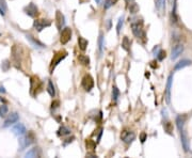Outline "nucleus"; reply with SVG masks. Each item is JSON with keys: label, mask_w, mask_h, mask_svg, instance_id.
Segmentation results:
<instances>
[{"label": "nucleus", "mask_w": 192, "mask_h": 158, "mask_svg": "<svg viewBox=\"0 0 192 158\" xmlns=\"http://www.w3.org/2000/svg\"><path fill=\"white\" fill-rule=\"evenodd\" d=\"M119 96V89L116 87H113L112 88V98H113V101H118Z\"/></svg>", "instance_id": "nucleus-29"}, {"label": "nucleus", "mask_w": 192, "mask_h": 158, "mask_svg": "<svg viewBox=\"0 0 192 158\" xmlns=\"http://www.w3.org/2000/svg\"><path fill=\"white\" fill-rule=\"evenodd\" d=\"M111 29V19H108L107 21V30H110Z\"/></svg>", "instance_id": "nucleus-40"}, {"label": "nucleus", "mask_w": 192, "mask_h": 158, "mask_svg": "<svg viewBox=\"0 0 192 158\" xmlns=\"http://www.w3.org/2000/svg\"><path fill=\"white\" fill-rule=\"evenodd\" d=\"M123 24H124V17H119V22H118V25H116V33L119 34V32H121V29L122 27H123Z\"/></svg>", "instance_id": "nucleus-31"}, {"label": "nucleus", "mask_w": 192, "mask_h": 158, "mask_svg": "<svg viewBox=\"0 0 192 158\" xmlns=\"http://www.w3.org/2000/svg\"><path fill=\"white\" fill-rule=\"evenodd\" d=\"M156 9L158 10V11L162 12L164 10V7H166V0H156Z\"/></svg>", "instance_id": "nucleus-26"}, {"label": "nucleus", "mask_w": 192, "mask_h": 158, "mask_svg": "<svg viewBox=\"0 0 192 158\" xmlns=\"http://www.w3.org/2000/svg\"><path fill=\"white\" fill-rule=\"evenodd\" d=\"M172 21L174 22V24L177 22V15H176V4H174L173 11H172Z\"/></svg>", "instance_id": "nucleus-35"}, {"label": "nucleus", "mask_w": 192, "mask_h": 158, "mask_svg": "<svg viewBox=\"0 0 192 158\" xmlns=\"http://www.w3.org/2000/svg\"><path fill=\"white\" fill-rule=\"evenodd\" d=\"M26 157H29V158H34V157H40L41 156V152H40V149L39 147H33L31 149L30 151H28L25 155Z\"/></svg>", "instance_id": "nucleus-17"}, {"label": "nucleus", "mask_w": 192, "mask_h": 158, "mask_svg": "<svg viewBox=\"0 0 192 158\" xmlns=\"http://www.w3.org/2000/svg\"><path fill=\"white\" fill-rule=\"evenodd\" d=\"M71 134V130H69L67 127L65 126H62L59 128V132H58V135L59 136H66V135H69Z\"/></svg>", "instance_id": "nucleus-27"}, {"label": "nucleus", "mask_w": 192, "mask_h": 158, "mask_svg": "<svg viewBox=\"0 0 192 158\" xmlns=\"http://www.w3.org/2000/svg\"><path fill=\"white\" fill-rule=\"evenodd\" d=\"M60 106V102L59 101H54L51 103V110H54L57 109Z\"/></svg>", "instance_id": "nucleus-37"}, {"label": "nucleus", "mask_w": 192, "mask_h": 158, "mask_svg": "<svg viewBox=\"0 0 192 158\" xmlns=\"http://www.w3.org/2000/svg\"><path fill=\"white\" fill-rule=\"evenodd\" d=\"M164 58H166V51L160 50V51L158 52V55H157V59H158L159 61H162Z\"/></svg>", "instance_id": "nucleus-36"}, {"label": "nucleus", "mask_w": 192, "mask_h": 158, "mask_svg": "<svg viewBox=\"0 0 192 158\" xmlns=\"http://www.w3.org/2000/svg\"><path fill=\"white\" fill-rule=\"evenodd\" d=\"M118 2V0H105V4H104V9L105 10H108Z\"/></svg>", "instance_id": "nucleus-28"}, {"label": "nucleus", "mask_w": 192, "mask_h": 158, "mask_svg": "<svg viewBox=\"0 0 192 158\" xmlns=\"http://www.w3.org/2000/svg\"><path fill=\"white\" fill-rule=\"evenodd\" d=\"M78 61L80 62L82 65H84V66H89V65H90L89 57L84 56V55H79V56H78Z\"/></svg>", "instance_id": "nucleus-24"}, {"label": "nucleus", "mask_w": 192, "mask_h": 158, "mask_svg": "<svg viewBox=\"0 0 192 158\" xmlns=\"http://www.w3.org/2000/svg\"><path fill=\"white\" fill-rule=\"evenodd\" d=\"M128 1H133V0H128Z\"/></svg>", "instance_id": "nucleus-44"}, {"label": "nucleus", "mask_w": 192, "mask_h": 158, "mask_svg": "<svg viewBox=\"0 0 192 158\" xmlns=\"http://www.w3.org/2000/svg\"><path fill=\"white\" fill-rule=\"evenodd\" d=\"M66 57H67V51L65 50L57 51L56 54L54 55V58H52V60L50 62V66H49V71H50V73H54V69L57 67V65H58L62 60L65 59Z\"/></svg>", "instance_id": "nucleus-1"}, {"label": "nucleus", "mask_w": 192, "mask_h": 158, "mask_svg": "<svg viewBox=\"0 0 192 158\" xmlns=\"http://www.w3.org/2000/svg\"><path fill=\"white\" fill-rule=\"evenodd\" d=\"M10 66H11V63H10L9 60H4V61L2 62V64H1V69H2V71H3V72L9 71Z\"/></svg>", "instance_id": "nucleus-32"}, {"label": "nucleus", "mask_w": 192, "mask_h": 158, "mask_svg": "<svg viewBox=\"0 0 192 158\" xmlns=\"http://www.w3.org/2000/svg\"><path fill=\"white\" fill-rule=\"evenodd\" d=\"M7 111H9V109H7V105H1L0 106V117H6L7 114Z\"/></svg>", "instance_id": "nucleus-34"}, {"label": "nucleus", "mask_w": 192, "mask_h": 158, "mask_svg": "<svg viewBox=\"0 0 192 158\" xmlns=\"http://www.w3.org/2000/svg\"><path fill=\"white\" fill-rule=\"evenodd\" d=\"M64 24H65V18H64V15L62 14V12L57 11L56 12V26L58 28L59 31H61L63 28Z\"/></svg>", "instance_id": "nucleus-11"}, {"label": "nucleus", "mask_w": 192, "mask_h": 158, "mask_svg": "<svg viewBox=\"0 0 192 158\" xmlns=\"http://www.w3.org/2000/svg\"><path fill=\"white\" fill-rule=\"evenodd\" d=\"M172 79H173V75H170L166 81V103H170L171 101V87H172Z\"/></svg>", "instance_id": "nucleus-15"}, {"label": "nucleus", "mask_w": 192, "mask_h": 158, "mask_svg": "<svg viewBox=\"0 0 192 158\" xmlns=\"http://www.w3.org/2000/svg\"><path fill=\"white\" fill-rule=\"evenodd\" d=\"M0 93H6V90L3 87H0Z\"/></svg>", "instance_id": "nucleus-41"}, {"label": "nucleus", "mask_w": 192, "mask_h": 158, "mask_svg": "<svg viewBox=\"0 0 192 158\" xmlns=\"http://www.w3.org/2000/svg\"><path fill=\"white\" fill-rule=\"evenodd\" d=\"M34 141V135L32 132H29L27 136L22 137L21 140H19V144H21V150H24L26 147H28L30 144L33 143Z\"/></svg>", "instance_id": "nucleus-5"}, {"label": "nucleus", "mask_w": 192, "mask_h": 158, "mask_svg": "<svg viewBox=\"0 0 192 158\" xmlns=\"http://www.w3.org/2000/svg\"><path fill=\"white\" fill-rule=\"evenodd\" d=\"M121 138H122V140H123V141L125 142V143L130 144L131 142H133V140L136 139V135H134L133 132L124 130V132H122V135H121Z\"/></svg>", "instance_id": "nucleus-9"}, {"label": "nucleus", "mask_w": 192, "mask_h": 158, "mask_svg": "<svg viewBox=\"0 0 192 158\" xmlns=\"http://www.w3.org/2000/svg\"><path fill=\"white\" fill-rule=\"evenodd\" d=\"M0 102H6V101H4L3 98H1V97H0Z\"/></svg>", "instance_id": "nucleus-43"}, {"label": "nucleus", "mask_w": 192, "mask_h": 158, "mask_svg": "<svg viewBox=\"0 0 192 158\" xmlns=\"http://www.w3.org/2000/svg\"><path fill=\"white\" fill-rule=\"evenodd\" d=\"M129 12L133 14H136L137 12H139V6L137 3H130V6H129Z\"/></svg>", "instance_id": "nucleus-30"}, {"label": "nucleus", "mask_w": 192, "mask_h": 158, "mask_svg": "<svg viewBox=\"0 0 192 158\" xmlns=\"http://www.w3.org/2000/svg\"><path fill=\"white\" fill-rule=\"evenodd\" d=\"M98 46H99V51L103 52L104 49H105V42H104V36H99V39H98Z\"/></svg>", "instance_id": "nucleus-33"}, {"label": "nucleus", "mask_w": 192, "mask_h": 158, "mask_svg": "<svg viewBox=\"0 0 192 158\" xmlns=\"http://www.w3.org/2000/svg\"><path fill=\"white\" fill-rule=\"evenodd\" d=\"M95 1H96V3H101V0H95Z\"/></svg>", "instance_id": "nucleus-42"}, {"label": "nucleus", "mask_w": 192, "mask_h": 158, "mask_svg": "<svg viewBox=\"0 0 192 158\" xmlns=\"http://www.w3.org/2000/svg\"><path fill=\"white\" fill-rule=\"evenodd\" d=\"M49 26H51V22L48 21V19H35L33 22V27L39 32H41L43 29L47 28Z\"/></svg>", "instance_id": "nucleus-6"}, {"label": "nucleus", "mask_w": 192, "mask_h": 158, "mask_svg": "<svg viewBox=\"0 0 192 158\" xmlns=\"http://www.w3.org/2000/svg\"><path fill=\"white\" fill-rule=\"evenodd\" d=\"M122 48L126 51H129L130 50V41L127 36H124L123 41H122Z\"/></svg>", "instance_id": "nucleus-23"}, {"label": "nucleus", "mask_w": 192, "mask_h": 158, "mask_svg": "<svg viewBox=\"0 0 192 158\" xmlns=\"http://www.w3.org/2000/svg\"><path fill=\"white\" fill-rule=\"evenodd\" d=\"M179 134H180V142L181 145L184 147V151L185 152H189L190 150V143H189V139H188V135H187L185 129H180L179 130Z\"/></svg>", "instance_id": "nucleus-7"}, {"label": "nucleus", "mask_w": 192, "mask_h": 158, "mask_svg": "<svg viewBox=\"0 0 192 158\" xmlns=\"http://www.w3.org/2000/svg\"><path fill=\"white\" fill-rule=\"evenodd\" d=\"M192 64V62H191V60H181V61H179L178 63H176L175 64V66H174V71H179V69H184V67H186V66H189V65H191Z\"/></svg>", "instance_id": "nucleus-16"}, {"label": "nucleus", "mask_w": 192, "mask_h": 158, "mask_svg": "<svg viewBox=\"0 0 192 158\" xmlns=\"http://www.w3.org/2000/svg\"><path fill=\"white\" fill-rule=\"evenodd\" d=\"M86 147L90 151H95L96 149V142L92 139H87L86 140Z\"/></svg>", "instance_id": "nucleus-22"}, {"label": "nucleus", "mask_w": 192, "mask_h": 158, "mask_svg": "<svg viewBox=\"0 0 192 158\" xmlns=\"http://www.w3.org/2000/svg\"><path fill=\"white\" fill-rule=\"evenodd\" d=\"M185 121H186V115H178V117H176V125H177L178 130L184 128Z\"/></svg>", "instance_id": "nucleus-21"}, {"label": "nucleus", "mask_w": 192, "mask_h": 158, "mask_svg": "<svg viewBox=\"0 0 192 158\" xmlns=\"http://www.w3.org/2000/svg\"><path fill=\"white\" fill-rule=\"evenodd\" d=\"M163 128H164V132L169 135H173V125L170 121L166 119V121L163 122Z\"/></svg>", "instance_id": "nucleus-19"}, {"label": "nucleus", "mask_w": 192, "mask_h": 158, "mask_svg": "<svg viewBox=\"0 0 192 158\" xmlns=\"http://www.w3.org/2000/svg\"><path fill=\"white\" fill-rule=\"evenodd\" d=\"M184 51V46L183 44H177L175 45V46L173 47V49H172V52H171V59L172 60H175L177 59V58L180 56L181 54H183Z\"/></svg>", "instance_id": "nucleus-13"}, {"label": "nucleus", "mask_w": 192, "mask_h": 158, "mask_svg": "<svg viewBox=\"0 0 192 158\" xmlns=\"http://www.w3.org/2000/svg\"><path fill=\"white\" fill-rule=\"evenodd\" d=\"M25 13L27 15H29L30 17H35L37 14H39V10H37V7L35 4L33 3V2H30L27 7H25L24 9Z\"/></svg>", "instance_id": "nucleus-8"}, {"label": "nucleus", "mask_w": 192, "mask_h": 158, "mask_svg": "<svg viewBox=\"0 0 192 158\" xmlns=\"http://www.w3.org/2000/svg\"><path fill=\"white\" fill-rule=\"evenodd\" d=\"M81 86L83 88L84 90H86L87 92H90L92 89H93L94 87V79L93 77L91 76V75L87 74L83 76V78H82V81H81Z\"/></svg>", "instance_id": "nucleus-3"}, {"label": "nucleus", "mask_w": 192, "mask_h": 158, "mask_svg": "<svg viewBox=\"0 0 192 158\" xmlns=\"http://www.w3.org/2000/svg\"><path fill=\"white\" fill-rule=\"evenodd\" d=\"M72 34H73V31L69 27H65L64 29L61 30V36H60V42H61L62 45H65L71 41L72 39Z\"/></svg>", "instance_id": "nucleus-4"}, {"label": "nucleus", "mask_w": 192, "mask_h": 158, "mask_svg": "<svg viewBox=\"0 0 192 158\" xmlns=\"http://www.w3.org/2000/svg\"><path fill=\"white\" fill-rule=\"evenodd\" d=\"M146 138H148V135H146L145 132H142V134L140 135V140H141L142 143H144V142H145Z\"/></svg>", "instance_id": "nucleus-39"}, {"label": "nucleus", "mask_w": 192, "mask_h": 158, "mask_svg": "<svg viewBox=\"0 0 192 158\" xmlns=\"http://www.w3.org/2000/svg\"><path fill=\"white\" fill-rule=\"evenodd\" d=\"M12 132H13L14 135H16V136H24L25 134H26V127H25V125L22 124H16L15 126L13 127V129H12Z\"/></svg>", "instance_id": "nucleus-14"}, {"label": "nucleus", "mask_w": 192, "mask_h": 158, "mask_svg": "<svg viewBox=\"0 0 192 158\" xmlns=\"http://www.w3.org/2000/svg\"><path fill=\"white\" fill-rule=\"evenodd\" d=\"M131 30H133V36L138 39H143L145 36L143 31V22H133L131 24Z\"/></svg>", "instance_id": "nucleus-2"}, {"label": "nucleus", "mask_w": 192, "mask_h": 158, "mask_svg": "<svg viewBox=\"0 0 192 158\" xmlns=\"http://www.w3.org/2000/svg\"><path fill=\"white\" fill-rule=\"evenodd\" d=\"M41 88V84H40L39 81V78L35 76H32L31 79H30V92H31L32 95H34V91H35V95L37 94V89H40Z\"/></svg>", "instance_id": "nucleus-10"}, {"label": "nucleus", "mask_w": 192, "mask_h": 158, "mask_svg": "<svg viewBox=\"0 0 192 158\" xmlns=\"http://www.w3.org/2000/svg\"><path fill=\"white\" fill-rule=\"evenodd\" d=\"M26 37H27V40H29V41L31 42V43L33 44L35 47H40V48H44V47H46V46H45V44H43L42 42H40L39 40L34 39V37L32 36L31 34H27Z\"/></svg>", "instance_id": "nucleus-18"}, {"label": "nucleus", "mask_w": 192, "mask_h": 158, "mask_svg": "<svg viewBox=\"0 0 192 158\" xmlns=\"http://www.w3.org/2000/svg\"><path fill=\"white\" fill-rule=\"evenodd\" d=\"M0 7H2V10H3V11H7V7L6 0H0Z\"/></svg>", "instance_id": "nucleus-38"}, {"label": "nucleus", "mask_w": 192, "mask_h": 158, "mask_svg": "<svg viewBox=\"0 0 192 158\" xmlns=\"http://www.w3.org/2000/svg\"><path fill=\"white\" fill-rule=\"evenodd\" d=\"M78 45H79V48H80L82 51H84L87 49V47H88L89 42H88V40H86L84 37L79 36L78 37Z\"/></svg>", "instance_id": "nucleus-20"}, {"label": "nucleus", "mask_w": 192, "mask_h": 158, "mask_svg": "<svg viewBox=\"0 0 192 158\" xmlns=\"http://www.w3.org/2000/svg\"><path fill=\"white\" fill-rule=\"evenodd\" d=\"M19 120V117H18V113L17 112H12L11 114L7 117V119L4 121V124H3V127H9L11 125H13L14 123H16L17 121Z\"/></svg>", "instance_id": "nucleus-12"}, {"label": "nucleus", "mask_w": 192, "mask_h": 158, "mask_svg": "<svg viewBox=\"0 0 192 158\" xmlns=\"http://www.w3.org/2000/svg\"><path fill=\"white\" fill-rule=\"evenodd\" d=\"M47 92H48V94L50 95L51 97H54V95H56V90H54V84H52L51 80H49L48 84H47Z\"/></svg>", "instance_id": "nucleus-25"}]
</instances>
